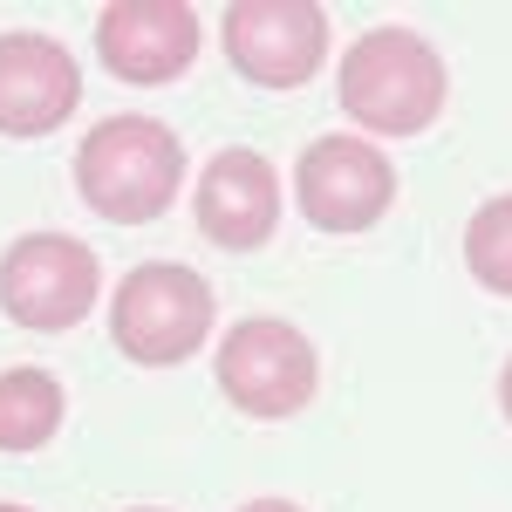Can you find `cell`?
Returning a JSON list of instances; mask_svg holds the SVG:
<instances>
[{"mask_svg": "<svg viewBox=\"0 0 512 512\" xmlns=\"http://www.w3.org/2000/svg\"><path fill=\"white\" fill-rule=\"evenodd\" d=\"M226 62L260 89H301L328 62V14L315 0H233L226 21Z\"/></svg>", "mask_w": 512, "mask_h": 512, "instance_id": "52a82bcc", "label": "cell"}, {"mask_svg": "<svg viewBox=\"0 0 512 512\" xmlns=\"http://www.w3.org/2000/svg\"><path fill=\"white\" fill-rule=\"evenodd\" d=\"M192 219L212 246H226V253H260L280 226V171L260 158V151H246V144L212 151L205 171H198Z\"/></svg>", "mask_w": 512, "mask_h": 512, "instance_id": "30bf717a", "label": "cell"}, {"mask_svg": "<svg viewBox=\"0 0 512 512\" xmlns=\"http://www.w3.org/2000/svg\"><path fill=\"white\" fill-rule=\"evenodd\" d=\"M62 417H69V396L48 369L35 362L0 369V451H41L62 431Z\"/></svg>", "mask_w": 512, "mask_h": 512, "instance_id": "8fae6325", "label": "cell"}, {"mask_svg": "<svg viewBox=\"0 0 512 512\" xmlns=\"http://www.w3.org/2000/svg\"><path fill=\"white\" fill-rule=\"evenodd\" d=\"M198 14L185 0H110L96 14V55L117 82H178L198 62Z\"/></svg>", "mask_w": 512, "mask_h": 512, "instance_id": "ba28073f", "label": "cell"}, {"mask_svg": "<svg viewBox=\"0 0 512 512\" xmlns=\"http://www.w3.org/2000/svg\"><path fill=\"white\" fill-rule=\"evenodd\" d=\"M219 294L185 260H144L110 294V335L137 369H178L212 342Z\"/></svg>", "mask_w": 512, "mask_h": 512, "instance_id": "3957f363", "label": "cell"}, {"mask_svg": "<svg viewBox=\"0 0 512 512\" xmlns=\"http://www.w3.org/2000/svg\"><path fill=\"white\" fill-rule=\"evenodd\" d=\"M76 192L110 226H151L185 192V144L158 117H103L76 144Z\"/></svg>", "mask_w": 512, "mask_h": 512, "instance_id": "6da1fadb", "label": "cell"}, {"mask_svg": "<svg viewBox=\"0 0 512 512\" xmlns=\"http://www.w3.org/2000/svg\"><path fill=\"white\" fill-rule=\"evenodd\" d=\"M294 198H301V219L321 226V233H369L396 205V164L369 137L335 130V137H315L301 151Z\"/></svg>", "mask_w": 512, "mask_h": 512, "instance_id": "8992f818", "label": "cell"}, {"mask_svg": "<svg viewBox=\"0 0 512 512\" xmlns=\"http://www.w3.org/2000/svg\"><path fill=\"white\" fill-rule=\"evenodd\" d=\"M465 267L485 294H506L512 301V192L485 198L472 219H465Z\"/></svg>", "mask_w": 512, "mask_h": 512, "instance_id": "7c38bea8", "label": "cell"}, {"mask_svg": "<svg viewBox=\"0 0 512 512\" xmlns=\"http://www.w3.org/2000/svg\"><path fill=\"white\" fill-rule=\"evenodd\" d=\"M212 383L226 390L239 417H260V424H280V417H301L321 390V355L315 342L280 315H246L219 335V355H212Z\"/></svg>", "mask_w": 512, "mask_h": 512, "instance_id": "277c9868", "label": "cell"}, {"mask_svg": "<svg viewBox=\"0 0 512 512\" xmlns=\"http://www.w3.org/2000/svg\"><path fill=\"white\" fill-rule=\"evenodd\" d=\"M103 294L96 246L76 233H21L0 253V315L28 335H62L76 328Z\"/></svg>", "mask_w": 512, "mask_h": 512, "instance_id": "5b68a950", "label": "cell"}, {"mask_svg": "<svg viewBox=\"0 0 512 512\" xmlns=\"http://www.w3.org/2000/svg\"><path fill=\"white\" fill-rule=\"evenodd\" d=\"M130 512H158V506H130Z\"/></svg>", "mask_w": 512, "mask_h": 512, "instance_id": "2e32d148", "label": "cell"}, {"mask_svg": "<svg viewBox=\"0 0 512 512\" xmlns=\"http://www.w3.org/2000/svg\"><path fill=\"white\" fill-rule=\"evenodd\" d=\"M335 89L369 137H424L451 103V69L417 28H369L349 41Z\"/></svg>", "mask_w": 512, "mask_h": 512, "instance_id": "7a4b0ae2", "label": "cell"}, {"mask_svg": "<svg viewBox=\"0 0 512 512\" xmlns=\"http://www.w3.org/2000/svg\"><path fill=\"white\" fill-rule=\"evenodd\" d=\"M499 410H506V424H512V355H506V369H499Z\"/></svg>", "mask_w": 512, "mask_h": 512, "instance_id": "5bb4252c", "label": "cell"}, {"mask_svg": "<svg viewBox=\"0 0 512 512\" xmlns=\"http://www.w3.org/2000/svg\"><path fill=\"white\" fill-rule=\"evenodd\" d=\"M82 69L76 55L41 28L0 35V137H48L76 117Z\"/></svg>", "mask_w": 512, "mask_h": 512, "instance_id": "9c48e42d", "label": "cell"}, {"mask_svg": "<svg viewBox=\"0 0 512 512\" xmlns=\"http://www.w3.org/2000/svg\"><path fill=\"white\" fill-rule=\"evenodd\" d=\"M239 512H301V506H294V499H246Z\"/></svg>", "mask_w": 512, "mask_h": 512, "instance_id": "4fadbf2b", "label": "cell"}, {"mask_svg": "<svg viewBox=\"0 0 512 512\" xmlns=\"http://www.w3.org/2000/svg\"><path fill=\"white\" fill-rule=\"evenodd\" d=\"M0 512H35V506H14V499H0Z\"/></svg>", "mask_w": 512, "mask_h": 512, "instance_id": "9a60e30c", "label": "cell"}]
</instances>
